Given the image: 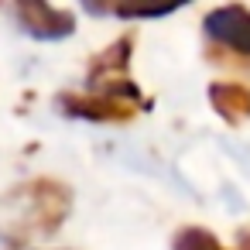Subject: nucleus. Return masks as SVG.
Segmentation results:
<instances>
[{"label":"nucleus","mask_w":250,"mask_h":250,"mask_svg":"<svg viewBox=\"0 0 250 250\" xmlns=\"http://www.w3.org/2000/svg\"><path fill=\"white\" fill-rule=\"evenodd\" d=\"M130 52H134V38H130V35L117 38L110 48H103V52L93 59L86 83L103 86V89H106L103 96H117V100H127V103H137V86L127 79Z\"/></svg>","instance_id":"obj_1"},{"label":"nucleus","mask_w":250,"mask_h":250,"mask_svg":"<svg viewBox=\"0 0 250 250\" xmlns=\"http://www.w3.org/2000/svg\"><path fill=\"white\" fill-rule=\"evenodd\" d=\"M18 195L28 202V223L42 233L59 229V223L65 219L69 202H72L69 188L62 182H52V178H35L24 188H18Z\"/></svg>","instance_id":"obj_2"},{"label":"nucleus","mask_w":250,"mask_h":250,"mask_svg":"<svg viewBox=\"0 0 250 250\" xmlns=\"http://www.w3.org/2000/svg\"><path fill=\"white\" fill-rule=\"evenodd\" d=\"M59 106L62 113L69 117H83V120H100V124H124L137 113V103H127V100H117V96H79V93H62L59 96Z\"/></svg>","instance_id":"obj_3"},{"label":"nucleus","mask_w":250,"mask_h":250,"mask_svg":"<svg viewBox=\"0 0 250 250\" xmlns=\"http://www.w3.org/2000/svg\"><path fill=\"white\" fill-rule=\"evenodd\" d=\"M14 18H18V24H21L28 35L45 38V42H52V38H69L72 28H76V14H72V11L48 7V4H42V0H24V4H18V7H14Z\"/></svg>","instance_id":"obj_4"},{"label":"nucleus","mask_w":250,"mask_h":250,"mask_svg":"<svg viewBox=\"0 0 250 250\" xmlns=\"http://www.w3.org/2000/svg\"><path fill=\"white\" fill-rule=\"evenodd\" d=\"M206 35L216 38L219 45L240 52V55H250V11L247 7H216L206 14Z\"/></svg>","instance_id":"obj_5"},{"label":"nucleus","mask_w":250,"mask_h":250,"mask_svg":"<svg viewBox=\"0 0 250 250\" xmlns=\"http://www.w3.org/2000/svg\"><path fill=\"white\" fill-rule=\"evenodd\" d=\"M209 103L226 124H243L250 117V89L236 83H212L209 86Z\"/></svg>","instance_id":"obj_6"},{"label":"nucleus","mask_w":250,"mask_h":250,"mask_svg":"<svg viewBox=\"0 0 250 250\" xmlns=\"http://www.w3.org/2000/svg\"><path fill=\"white\" fill-rule=\"evenodd\" d=\"M86 11H89V14H117V18L134 21V18H165V14L178 11V4H165V7H134V4H93V0H89Z\"/></svg>","instance_id":"obj_7"},{"label":"nucleus","mask_w":250,"mask_h":250,"mask_svg":"<svg viewBox=\"0 0 250 250\" xmlns=\"http://www.w3.org/2000/svg\"><path fill=\"white\" fill-rule=\"evenodd\" d=\"M171 247H175V250H226L209 229H199V226H185V229H178V236H175Z\"/></svg>","instance_id":"obj_8"},{"label":"nucleus","mask_w":250,"mask_h":250,"mask_svg":"<svg viewBox=\"0 0 250 250\" xmlns=\"http://www.w3.org/2000/svg\"><path fill=\"white\" fill-rule=\"evenodd\" d=\"M236 243H240V250H250V229H240L236 233Z\"/></svg>","instance_id":"obj_9"}]
</instances>
